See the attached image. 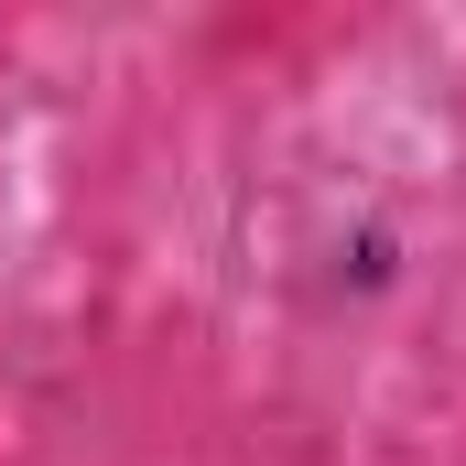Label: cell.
<instances>
[{"label": "cell", "instance_id": "6da1fadb", "mask_svg": "<svg viewBox=\"0 0 466 466\" xmlns=\"http://www.w3.org/2000/svg\"><path fill=\"white\" fill-rule=\"evenodd\" d=\"M358 282H369V293L390 282V228H358Z\"/></svg>", "mask_w": 466, "mask_h": 466}]
</instances>
